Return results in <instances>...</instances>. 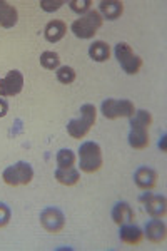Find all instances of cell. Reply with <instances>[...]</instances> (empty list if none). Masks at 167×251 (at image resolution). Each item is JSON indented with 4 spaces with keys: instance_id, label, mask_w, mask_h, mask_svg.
<instances>
[{
    "instance_id": "obj_6",
    "label": "cell",
    "mask_w": 167,
    "mask_h": 251,
    "mask_svg": "<svg viewBox=\"0 0 167 251\" xmlns=\"http://www.w3.org/2000/svg\"><path fill=\"white\" fill-rule=\"evenodd\" d=\"M100 112L107 119H119V117H132L136 107L127 99H105L100 106Z\"/></svg>"
},
{
    "instance_id": "obj_13",
    "label": "cell",
    "mask_w": 167,
    "mask_h": 251,
    "mask_svg": "<svg viewBox=\"0 0 167 251\" xmlns=\"http://www.w3.org/2000/svg\"><path fill=\"white\" fill-rule=\"evenodd\" d=\"M119 238L122 243L130 246H137L139 243L144 240V231L134 223H129V225H122L120 231H119Z\"/></svg>"
},
{
    "instance_id": "obj_7",
    "label": "cell",
    "mask_w": 167,
    "mask_h": 251,
    "mask_svg": "<svg viewBox=\"0 0 167 251\" xmlns=\"http://www.w3.org/2000/svg\"><path fill=\"white\" fill-rule=\"evenodd\" d=\"M40 225L46 231L57 234L65 228V216L59 208L48 206V208L42 209L40 213Z\"/></svg>"
},
{
    "instance_id": "obj_17",
    "label": "cell",
    "mask_w": 167,
    "mask_h": 251,
    "mask_svg": "<svg viewBox=\"0 0 167 251\" xmlns=\"http://www.w3.org/2000/svg\"><path fill=\"white\" fill-rule=\"evenodd\" d=\"M55 179L64 186H74L80 181V171L77 168H57L54 173Z\"/></svg>"
},
{
    "instance_id": "obj_14",
    "label": "cell",
    "mask_w": 167,
    "mask_h": 251,
    "mask_svg": "<svg viewBox=\"0 0 167 251\" xmlns=\"http://www.w3.org/2000/svg\"><path fill=\"white\" fill-rule=\"evenodd\" d=\"M124 12V3L119 0H102L99 3V14L102 19L107 20H117Z\"/></svg>"
},
{
    "instance_id": "obj_4",
    "label": "cell",
    "mask_w": 167,
    "mask_h": 251,
    "mask_svg": "<svg viewBox=\"0 0 167 251\" xmlns=\"http://www.w3.org/2000/svg\"><path fill=\"white\" fill-rule=\"evenodd\" d=\"M2 179L9 186H25L34 179V169L25 161H19V163L9 166L3 169Z\"/></svg>"
},
{
    "instance_id": "obj_22",
    "label": "cell",
    "mask_w": 167,
    "mask_h": 251,
    "mask_svg": "<svg viewBox=\"0 0 167 251\" xmlns=\"http://www.w3.org/2000/svg\"><path fill=\"white\" fill-rule=\"evenodd\" d=\"M75 164V154L71 149H60L57 152V168H72Z\"/></svg>"
},
{
    "instance_id": "obj_12",
    "label": "cell",
    "mask_w": 167,
    "mask_h": 251,
    "mask_svg": "<svg viewBox=\"0 0 167 251\" xmlns=\"http://www.w3.org/2000/svg\"><path fill=\"white\" fill-rule=\"evenodd\" d=\"M111 214H112V221L116 223L117 226L129 225V223H132L134 218H136L134 209L130 208V204L127 203V201H119V203L114 204Z\"/></svg>"
},
{
    "instance_id": "obj_2",
    "label": "cell",
    "mask_w": 167,
    "mask_h": 251,
    "mask_svg": "<svg viewBox=\"0 0 167 251\" xmlns=\"http://www.w3.org/2000/svg\"><path fill=\"white\" fill-rule=\"evenodd\" d=\"M97 119V109L92 104H84L80 107V117L77 119L69 121L67 124V132L71 137L74 139H82V137L87 136V132L91 131V127L95 124Z\"/></svg>"
},
{
    "instance_id": "obj_1",
    "label": "cell",
    "mask_w": 167,
    "mask_h": 251,
    "mask_svg": "<svg viewBox=\"0 0 167 251\" xmlns=\"http://www.w3.org/2000/svg\"><path fill=\"white\" fill-rule=\"evenodd\" d=\"M104 164L102 149L94 141L82 143L79 148V168L84 173H97Z\"/></svg>"
},
{
    "instance_id": "obj_20",
    "label": "cell",
    "mask_w": 167,
    "mask_h": 251,
    "mask_svg": "<svg viewBox=\"0 0 167 251\" xmlns=\"http://www.w3.org/2000/svg\"><path fill=\"white\" fill-rule=\"evenodd\" d=\"M130 119V127H142V129H149L150 124H152V114H150L149 111H144V109H141V111H136L134 112L132 117H129Z\"/></svg>"
},
{
    "instance_id": "obj_10",
    "label": "cell",
    "mask_w": 167,
    "mask_h": 251,
    "mask_svg": "<svg viewBox=\"0 0 167 251\" xmlns=\"http://www.w3.org/2000/svg\"><path fill=\"white\" fill-rule=\"evenodd\" d=\"M157 179H159L157 173L152 168H149V166H139L134 171V183L142 191H150V189L156 188Z\"/></svg>"
},
{
    "instance_id": "obj_21",
    "label": "cell",
    "mask_w": 167,
    "mask_h": 251,
    "mask_svg": "<svg viewBox=\"0 0 167 251\" xmlns=\"http://www.w3.org/2000/svg\"><path fill=\"white\" fill-rule=\"evenodd\" d=\"M40 66L47 71H57L60 67V59H59V54L57 52H42L40 54Z\"/></svg>"
},
{
    "instance_id": "obj_3",
    "label": "cell",
    "mask_w": 167,
    "mask_h": 251,
    "mask_svg": "<svg viewBox=\"0 0 167 251\" xmlns=\"http://www.w3.org/2000/svg\"><path fill=\"white\" fill-rule=\"evenodd\" d=\"M102 22L104 19L99 14V10H89L85 15H80L72 22L71 30L79 39H92L97 34V30L102 27Z\"/></svg>"
},
{
    "instance_id": "obj_8",
    "label": "cell",
    "mask_w": 167,
    "mask_h": 251,
    "mask_svg": "<svg viewBox=\"0 0 167 251\" xmlns=\"http://www.w3.org/2000/svg\"><path fill=\"white\" fill-rule=\"evenodd\" d=\"M139 201L144 206V209L147 211L149 216L152 218H164L167 213V201L166 196L162 194H154V193H142Z\"/></svg>"
},
{
    "instance_id": "obj_25",
    "label": "cell",
    "mask_w": 167,
    "mask_h": 251,
    "mask_svg": "<svg viewBox=\"0 0 167 251\" xmlns=\"http://www.w3.org/2000/svg\"><path fill=\"white\" fill-rule=\"evenodd\" d=\"M64 0H40V9L46 12H54L59 10L64 5Z\"/></svg>"
},
{
    "instance_id": "obj_5",
    "label": "cell",
    "mask_w": 167,
    "mask_h": 251,
    "mask_svg": "<svg viewBox=\"0 0 167 251\" xmlns=\"http://www.w3.org/2000/svg\"><path fill=\"white\" fill-rule=\"evenodd\" d=\"M114 54H116V59L119 60V64H120V67L124 69V72L134 75L141 71L142 59L139 57V55L134 54V50L130 49L129 44L119 42L116 46V49H114Z\"/></svg>"
},
{
    "instance_id": "obj_23",
    "label": "cell",
    "mask_w": 167,
    "mask_h": 251,
    "mask_svg": "<svg viewBox=\"0 0 167 251\" xmlns=\"http://www.w3.org/2000/svg\"><path fill=\"white\" fill-rule=\"evenodd\" d=\"M55 75L60 84H72L75 80V71L71 66H60L57 69Z\"/></svg>"
},
{
    "instance_id": "obj_9",
    "label": "cell",
    "mask_w": 167,
    "mask_h": 251,
    "mask_svg": "<svg viewBox=\"0 0 167 251\" xmlns=\"http://www.w3.org/2000/svg\"><path fill=\"white\" fill-rule=\"evenodd\" d=\"M24 89V75L20 71H10L2 80H0V96L12 97L22 92Z\"/></svg>"
},
{
    "instance_id": "obj_19",
    "label": "cell",
    "mask_w": 167,
    "mask_h": 251,
    "mask_svg": "<svg viewBox=\"0 0 167 251\" xmlns=\"http://www.w3.org/2000/svg\"><path fill=\"white\" fill-rule=\"evenodd\" d=\"M89 57L95 60V62H105L111 57V47H109V44L102 42V40H95L89 47Z\"/></svg>"
},
{
    "instance_id": "obj_26",
    "label": "cell",
    "mask_w": 167,
    "mask_h": 251,
    "mask_svg": "<svg viewBox=\"0 0 167 251\" xmlns=\"http://www.w3.org/2000/svg\"><path fill=\"white\" fill-rule=\"evenodd\" d=\"M10 216H12V211H10L9 206H7L5 203H0V228H3V226L9 225Z\"/></svg>"
},
{
    "instance_id": "obj_24",
    "label": "cell",
    "mask_w": 167,
    "mask_h": 251,
    "mask_svg": "<svg viewBox=\"0 0 167 251\" xmlns=\"http://www.w3.org/2000/svg\"><path fill=\"white\" fill-rule=\"evenodd\" d=\"M92 0H71L69 2V7L79 15H85L89 10H91Z\"/></svg>"
},
{
    "instance_id": "obj_18",
    "label": "cell",
    "mask_w": 167,
    "mask_h": 251,
    "mask_svg": "<svg viewBox=\"0 0 167 251\" xmlns=\"http://www.w3.org/2000/svg\"><path fill=\"white\" fill-rule=\"evenodd\" d=\"M129 146L134 149H145L149 146V129L130 127L129 132Z\"/></svg>"
},
{
    "instance_id": "obj_28",
    "label": "cell",
    "mask_w": 167,
    "mask_h": 251,
    "mask_svg": "<svg viewBox=\"0 0 167 251\" xmlns=\"http://www.w3.org/2000/svg\"><path fill=\"white\" fill-rule=\"evenodd\" d=\"M159 149H161V152L167 151V137H166V134L161 137V141H159Z\"/></svg>"
},
{
    "instance_id": "obj_27",
    "label": "cell",
    "mask_w": 167,
    "mask_h": 251,
    "mask_svg": "<svg viewBox=\"0 0 167 251\" xmlns=\"http://www.w3.org/2000/svg\"><path fill=\"white\" fill-rule=\"evenodd\" d=\"M7 112H9V104L5 99H0V117H5Z\"/></svg>"
},
{
    "instance_id": "obj_15",
    "label": "cell",
    "mask_w": 167,
    "mask_h": 251,
    "mask_svg": "<svg viewBox=\"0 0 167 251\" xmlns=\"http://www.w3.org/2000/svg\"><path fill=\"white\" fill-rule=\"evenodd\" d=\"M65 34H67V25H65L62 20H50L46 25V29H44V35H46L47 42L50 44L62 40Z\"/></svg>"
},
{
    "instance_id": "obj_11",
    "label": "cell",
    "mask_w": 167,
    "mask_h": 251,
    "mask_svg": "<svg viewBox=\"0 0 167 251\" xmlns=\"http://www.w3.org/2000/svg\"><path fill=\"white\" fill-rule=\"evenodd\" d=\"M144 236L152 243H164L167 236V228L166 223L162 221V218H154V220L147 221L144 229Z\"/></svg>"
},
{
    "instance_id": "obj_16",
    "label": "cell",
    "mask_w": 167,
    "mask_h": 251,
    "mask_svg": "<svg viewBox=\"0 0 167 251\" xmlns=\"http://www.w3.org/2000/svg\"><path fill=\"white\" fill-rule=\"evenodd\" d=\"M17 20H19L17 9L14 5H10L9 2L0 0V25L5 27V29H12L17 24Z\"/></svg>"
}]
</instances>
